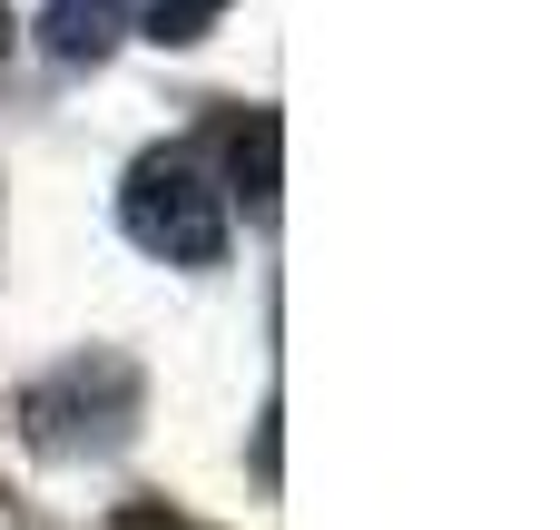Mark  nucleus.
<instances>
[{"label": "nucleus", "instance_id": "obj_1", "mask_svg": "<svg viewBox=\"0 0 560 530\" xmlns=\"http://www.w3.org/2000/svg\"><path fill=\"white\" fill-rule=\"evenodd\" d=\"M138 403H148L138 364H128V354H108V344H89V354H69L49 384H30V393H20V433H30L39 452L79 462V452H118V443L138 433Z\"/></svg>", "mask_w": 560, "mask_h": 530}, {"label": "nucleus", "instance_id": "obj_2", "mask_svg": "<svg viewBox=\"0 0 560 530\" xmlns=\"http://www.w3.org/2000/svg\"><path fill=\"white\" fill-rule=\"evenodd\" d=\"M118 226L128 246L167 256V266H226V187L187 157V148H148L118 187Z\"/></svg>", "mask_w": 560, "mask_h": 530}, {"label": "nucleus", "instance_id": "obj_3", "mask_svg": "<svg viewBox=\"0 0 560 530\" xmlns=\"http://www.w3.org/2000/svg\"><path fill=\"white\" fill-rule=\"evenodd\" d=\"M118 30H128V0H49V10H39V39H49L59 59H108Z\"/></svg>", "mask_w": 560, "mask_h": 530}, {"label": "nucleus", "instance_id": "obj_4", "mask_svg": "<svg viewBox=\"0 0 560 530\" xmlns=\"http://www.w3.org/2000/svg\"><path fill=\"white\" fill-rule=\"evenodd\" d=\"M276 148H285L276 108H246V118L226 128V157H236V197H246L256 216H276Z\"/></svg>", "mask_w": 560, "mask_h": 530}, {"label": "nucleus", "instance_id": "obj_5", "mask_svg": "<svg viewBox=\"0 0 560 530\" xmlns=\"http://www.w3.org/2000/svg\"><path fill=\"white\" fill-rule=\"evenodd\" d=\"M217 20H226V0H148V10H138V30H148L158 49H187V39H207Z\"/></svg>", "mask_w": 560, "mask_h": 530}, {"label": "nucleus", "instance_id": "obj_6", "mask_svg": "<svg viewBox=\"0 0 560 530\" xmlns=\"http://www.w3.org/2000/svg\"><path fill=\"white\" fill-rule=\"evenodd\" d=\"M108 530H207V521H187V511H167V502H118Z\"/></svg>", "mask_w": 560, "mask_h": 530}, {"label": "nucleus", "instance_id": "obj_7", "mask_svg": "<svg viewBox=\"0 0 560 530\" xmlns=\"http://www.w3.org/2000/svg\"><path fill=\"white\" fill-rule=\"evenodd\" d=\"M0 49H10V10H0Z\"/></svg>", "mask_w": 560, "mask_h": 530}]
</instances>
